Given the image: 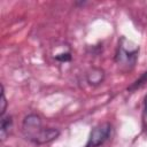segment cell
I'll return each mask as SVG.
<instances>
[{"mask_svg":"<svg viewBox=\"0 0 147 147\" xmlns=\"http://www.w3.org/2000/svg\"><path fill=\"white\" fill-rule=\"evenodd\" d=\"M145 111L147 113V95L145 96Z\"/></svg>","mask_w":147,"mask_h":147,"instance_id":"cell-9","label":"cell"},{"mask_svg":"<svg viewBox=\"0 0 147 147\" xmlns=\"http://www.w3.org/2000/svg\"><path fill=\"white\" fill-rule=\"evenodd\" d=\"M55 59L60 62H68L71 60V53L70 52H64V53H61V54H57L55 56Z\"/></svg>","mask_w":147,"mask_h":147,"instance_id":"cell-8","label":"cell"},{"mask_svg":"<svg viewBox=\"0 0 147 147\" xmlns=\"http://www.w3.org/2000/svg\"><path fill=\"white\" fill-rule=\"evenodd\" d=\"M105 71L101 68H91L86 72V82L92 86H98L105 80Z\"/></svg>","mask_w":147,"mask_h":147,"instance_id":"cell-4","label":"cell"},{"mask_svg":"<svg viewBox=\"0 0 147 147\" xmlns=\"http://www.w3.org/2000/svg\"><path fill=\"white\" fill-rule=\"evenodd\" d=\"M1 107H0V115L3 116L5 113H6V109H7V99H6V95H5V88H3V85L1 84Z\"/></svg>","mask_w":147,"mask_h":147,"instance_id":"cell-6","label":"cell"},{"mask_svg":"<svg viewBox=\"0 0 147 147\" xmlns=\"http://www.w3.org/2000/svg\"><path fill=\"white\" fill-rule=\"evenodd\" d=\"M139 56V46L133 41L122 37L118 41V47L115 55V61L122 71H131Z\"/></svg>","mask_w":147,"mask_h":147,"instance_id":"cell-2","label":"cell"},{"mask_svg":"<svg viewBox=\"0 0 147 147\" xmlns=\"http://www.w3.org/2000/svg\"><path fill=\"white\" fill-rule=\"evenodd\" d=\"M13 129V117L10 115L7 116H1V126H0V134H1V140L3 141L11 132Z\"/></svg>","mask_w":147,"mask_h":147,"instance_id":"cell-5","label":"cell"},{"mask_svg":"<svg viewBox=\"0 0 147 147\" xmlns=\"http://www.w3.org/2000/svg\"><path fill=\"white\" fill-rule=\"evenodd\" d=\"M111 132H113V126L108 122H105L94 126L90 133V137L85 147H98L105 144L110 138Z\"/></svg>","mask_w":147,"mask_h":147,"instance_id":"cell-3","label":"cell"},{"mask_svg":"<svg viewBox=\"0 0 147 147\" xmlns=\"http://www.w3.org/2000/svg\"><path fill=\"white\" fill-rule=\"evenodd\" d=\"M146 82H147V71H146L139 79H137V80H136V82H134L127 90H134V88H137V87H140V86H141L142 84H145Z\"/></svg>","mask_w":147,"mask_h":147,"instance_id":"cell-7","label":"cell"},{"mask_svg":"<svg viewBox=\"0 0 147 147\" xmlns=\"http://www.w3.org/2000/svg\"><path fill=\"white\" fill-rule=\"evenodd\" d=\"M22 133L24 138L36 145H45L55 140L60 131L55 127H45L40 116L30 114L24 117L22 123Z\"/></svg>","mask_w":147,"mask_h":147,"instance_id":"cell-1","label":"cell"}]
</instances>
